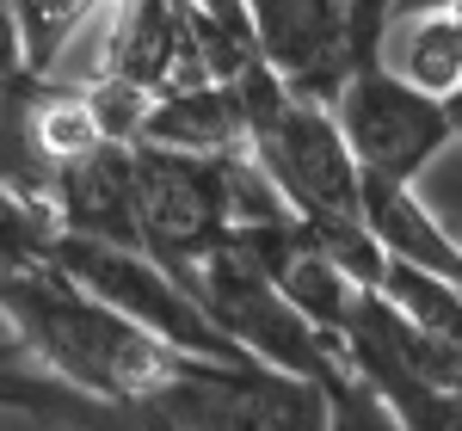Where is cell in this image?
I'll list each match as a JSON object with an SVG mask.
<instances>
[{
	"mask_svg": "<svg viewBox=\"0 0 462 431\" xmlns=\"http://www.w3.org/2000/svg\"><path fill=\"white\" fill-rule=\"evenodd\" d=\"M333 117L352 142L357 167L364 173H383V179H420L444 148L457 142V124H450V105L413 87L407 74H394L383 56L357 62L333 99Z\"/></svg>",
	"mask_w": 462,
	"mask_h": 431,
	"instance_id": "cell-7",
	"label": "cell"
},
{
	"mask_svg": "<svg viewBox=\"0 0 462 431\" xmlns=\"http://www.w3.org/2000/svg\"><path fill=\"white\" fill-rule=\"evenodd\" d=\"M346 32H352V69L383 56V32H389V0H346Z\"/></svg>",
	"mask_w": 462,
	"mask_h": 431,
	"instance_id": "cell-21",
	"label": "cell"
},
{
	"mask_svg": "<svg viewBox=\"0 0 462 431\" xmlns=\"http://www.w3.org/2000/svg\"><path fill=\"white\" fill-rule=\"evenodd\" d=\"M457 13H462V0H457Z\"/></svg>",
	"mask_w": 462,
	"mask_h": 431,
	"instance_id": "cell-24",
	"label": "cell"
},
{
	"mask_svg": "<svg viewBox=\"0 0 462 431\" xmlns=\"http://www.w3.org/2000/svg\"><path fill=\"white\" fill-rule=\"evenodd\" d=\"M278 284H284V296L309 315V321L339 345V333H346V321H352V308H357V278L333 259L327 247H315V234L302 228V241L290 247V259L278 265Z\"/></svg>",
	"mask_w": 462,
	"mask_h": 431,
	"instance_id": "cell-14",
	"label": "cell"
},
{
	"mask_svg": "<svg viewBox=\"0 0 462 431\" xmlns=\"http://www.w3.org/2000/svg\"><path fill=\"white\" fill-rule=\"evenodd\" d=\"M383 62L407 74L413 87H426L438 99H450L462 87V13H420V19H394L383 37Z\"/></svg>",
	"mask_w": 462,
	"mask_h": 431,
	"instance_id": "cell-13",
	"label": "cell"
},
{
	"mask_svg": "<svg viewBox=\"0 0 462 431\" xmlns=\"http://www.w3.org/2000/svg\"><path fill=\"white\" fill-rule=\"evenodd\" d=\"M327 431H407V426L394 419V407L357 376L352 363H339L327 376Z\"/></svg>",
	"mask_w": 462,
	"mask_h": 431,
	"instance_id": "cell-20",
	"label": "cell"
},
{
	"mask_svg": "<svg viewBox=\"0 0 462 431\" xmlns=\"http://www.w3.org/2000/svg\"><path fill=\"white\" fill-rule=\"evenodd\" d=\"M0 321L25 339V352L43 370L130 413L185 363V352L161 345L148 326L117 315L87 284H74L56 259L0 278Z\"/></svg>",
	"mask_w": 462,
	"mask_h": 431,
	"instance_id": "cell-1",
	"label": "cell"
},
{
	"mask_svg": "<svg viewBox=\"0 0 462 431\" xmlns=\"http://www.w3.org/2000/svg\"><path fill=\"white\" fill-rule=\"evenodd\" d=\"M56 265L69 271L74 284H87L99 302H111L117 315H130L136 326H148L161 345H173L185 358H222L241 363L247 352L216 326V315L198 302V289L173 278L154 252L143 247H111V241H93V234H56Z\"/></svg>",
	"mask_w": 462,
	"mask_h": 431,
	"instance_id": "cell-4",
	"label": "cell"
},
{
	"mask_svg": "<svg viewBox=\"0 0 462 431\" xmlns=\"http://www.w3.org/2000/svg\"><path fill=\"white\" fill-rule=\"evenodd\" d=\"M106 6H117V0H13V13H19V43H25V69L43 74V80H56L62 56L74 50V37L87 32Z\"/></svg>",
	"mask_w": 462,
	"mask_h": 431,
	"instance_id": "cell-15",
	"label": "cell"
},
{
	"mask_svg": "<svg viewBox=\"0 0 462 431\" xmlns=\"http://www.w3.org/2000/svg\"><path fill=\"white\" fill-rule=\"evenodd\" d=\"M19 352H25V339H19V333H13V326L0 321V358H19Z\"/></svg>",
	"mask_w": 462,
	"mask_h": 431,
	"instance_id": "cell-22",
	"label": "cell"
},
{
	"mask_svg": "<svg viewBox=\"0 0 462 431\" xmlns=\"http://www.w3.org/2000/svg\"><path fill=\"white\" fill-rule=\"evenodd\" d=\"M143 142L185 148V154H241L247 148V111L235 80H198L154 93L143 117Z\"/></svg>",
	"mask_w": 462,
	"mask_h": 431,
	"instance_id": "cell-11",
	"label": "cell"
},
{
	"mask_svg": "<svg viewBox=\"0 0 462 431\" xmlns=\"http://www.w3.org/2000/svg\"><path fill=\"white\" fill-rule=\"evenodd\" d=\"M444 105H450V124H457V136H462V87L450 93V99H444Z\"/></svg>",
	"mask_w": 462,
	"mask_h": 431,
	"instance_id": "cell-23",
	"label": "cell"
},
{
	"mask_svg": "<svg viewBox=\"0 0 462 431\" xmlns=\"http://www.w3.org/2000/svg\"><path fill=\"white\" fill-rule=\"evenodd\" d=\"M99 142H106V130H99L87 80H43V93H37V148H43V160L56 167V160H74V154H87Z\"/></svg>",
	"mask_w": 462,
	"mask_h": 431,
	"instance_id": "cell-16",
	"label": "cell"
},
{
	"mask_svg": "<svg viewBox=\"0 0 462 431\" xmlns=\"http://www.w3.org/2000/svg\"><path fill=\"white\" fill-rule=\"evenodd\" d=\"M191 289H198V302L216 315V326L259 363H278V370H296V376H333L339 370V345L320 333L296 302L284 296V284L247 259V252L235 247H216L198 271H191Z\"/></svg>",
	"mask_w": 462,
	"mask_h": 431,
	"instance_id": "cell-5",
	"label": "cell"
},
{
	"mask_svg": "<svg viewBox=\"0 0 462 431\" xmlns=\"http://www.w3.org/2000/svg\"><path fill=\"white\" fill-rule=\"evenodd\" d=\"M50 210L69 234H93L111 247H143V197H136V142H99L74 160H56ZM148 252V247H143Z\"/></svg>",
	"mask_w": 462,
	"mask_h": 431,
	"instance_id": "cell-9",
	"label": "cell"
},
{
	"mask_svg": "<svg viewBox=\"0 0 462 431\" xmlns=\"http://www.w3.org/2000/svg\"><path fill=\"white\" fill-rule=\"evenodd\" d=\"M376 289L389 296L407 321H420V326H431V333H444V339H457V345H462V284L438 278V271H426V265L389 259Z\"/></svg>",
	"mask_w": 462,
	"mask_h": 431,
	"instance_id": "cell-17",
	"label": "cell"
},
{
	"mask_svg": "<svg viewBox=\"0 0 462 431\" xmlns=\"http://www.w3.org/2000/svg\"><path fill=\"white\" fill-rule=\"evenodd\" d=\"M364 222L376 228V241L389 259L407 265H426L438 278L462 284V241L420 204V191L407 179H383V173H364Z\"/></svg>",
	"mask_w": 462,
	"mask_h": 431,
	"instance_id": "cell-12",
	"label": "cell"
},
{
	"mask_svg": "<svg viewBox=\"0 0 462 431\" xmlns=\"http://www.w3.org/2000/svg\"><path fill=\"white\" fill-rule=\"evenodd\" d=\"M235 93L247 111V154L278 179L302 222L315 216H364V167L339 130L333 105L296 93L265 56L235 74Z\"/></svg>",
	"mask_w": 462,
	"mask_h": 431,
	"instance_id": "cell-2",
	"label": "cell"
},
{
	"mask_svg": "<svg viewBox=\"0 0 462 431\" xmlns=\"http://www.w3.org/2000/svg\"><path fill=\"white\" fill-rule=\"evenodd\" d=\"M136 197H143V247L185 284L216 247L235 241L228 154L136 142Z\"/></svg>",
	"mask_w": 462,
	"mask_h": 431,
	"instance_id": "cell-6",
	"label": "cell"
},
{
	"mask_svg": "<svg viewBox=\"0 0 462 431\" xmlns=\"http://www.w3.org/2000/svg\"><path fill=\"white\" fill-rule=\"evenodd\" d=\"M56 234H62V222L43 197H25L0 179V278L56 259Z\"/></svg>",
	"mask_w": 462,
	"mask_h": 431,
	"instance_id": "cell-18",
	"label": "cell"
},
{
	"mask_svg": "<svg viewBox=\"0 0 462 431\" xmlns=\"http://www.w3.org/2000/svg\"><path fill=\"white\" fill-rule=\"evenodd\" d=\"M407 431H462V382H370Z\"/></svg>",
	"mask_w": 462,
	"mask_h": 431,
	"instance_id": "cell-19",
	"label": "cell"
},
{
	"mask_svg": "<svg viewBox=\"0 0 462 431\" xmlns=\"http://www.w3.org/2000/svg\"><path fill=\"white\" fill-rule=\"evenodd\" d=\"M37 93H43V74L25 69L19 13H13V0H0V179L50 204L56 167L37 148Z\"/></svg>",
	"mask_w": 462,
	"mask_h": 431,
	"instance_id": "cell-10",
	"label": "cell"
},
{
	"mask_svg": "<svg viewBox=\"0 0 462 431\" xmlns=\"http://www.w3.org/2000/svg\"><path fill=\"white\" fill-rule=\"evenodd\" d=\"M247 19L259 32L265 62L284 74L296 93L320 105L339 99L352 74V32H346V0H247Z\"/></svg>",
	"mask_w": 462,
	"mask_h": 431,
	"instance_id": "cell-8",
	"label": "cell"
},
{
	"mask_svg": "<svg viewBox=\"0 0 462 431\" xmlns=\"http://www.w3.org/2000/svg\"><path fill=\"white\" fill-rule=\"evenodd\" d=\"M136 413L167 431H327V382L259 358H185Z\"/></svg>",
	"mask_w": 462,
	"mask_h": 431,
	"instance_id": "cell-3",
	"label": "cell"
}]
</instances>
